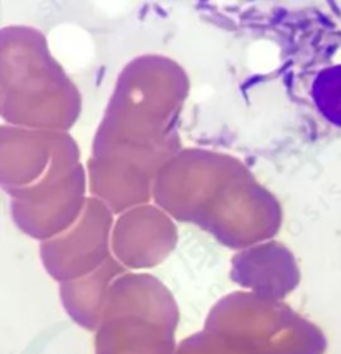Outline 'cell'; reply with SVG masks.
Masks as SVG:
<instances>
[{"instance_id": "6da1fadb", "label": "cell", "mask_w": 341, "mask_h": 354, "mask_svg": "<svg viewBox=\"0 0 341 354\" xmlns=\"http://www.w3.org/2000/svg\"><path fill=\"white\" fill-rule=\"evenodd\" d=\"M312 96L324 119L341 128V64L331 66L317 73Z\"/></svg>"}]
</instances>
